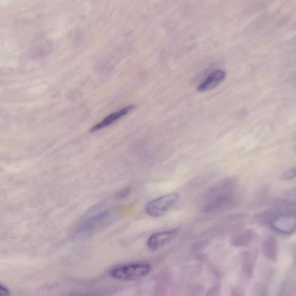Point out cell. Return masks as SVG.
Returning a JSON list of instances; mask_svg holds the SVG:
<instances>
[{
    "label": "cell",
    "instance_id": "cell-12",
    "mask_svg": "<svg viewBox=\"0 0 296 296\" xmlns=\"http://www.w3.org/2000/svg\"><path fill=\"white\" fill-rule=\"evenodd\" d=\"M295 169H290L286 171L282 174L281 179L283 181H291L295 178Z\"/></svg>",
    "mask_w": 296,
    "mask_h": 296
},
{
    "label": "cell",
    "instance_id": "cell-17",
    "mask_svg": "<svg viewBox=\"0 0 296 296\" xmlns=\"http://www.w3.org/2000/svg\"><path fill=\"white\" fill-rule=\"evenodd\" d=\"M12 0H0V6L7 5Z\"/></svg>",
    "mask_w": 296,
    "mask_h": 296
},
{
    "label": "cell",
    "instance_id": "cell-9",
    "mask_svg": "<svg viewBox=\"0 0 296 296\" xmlns=\"http://www.w3.org/2000/svg\"><path fill=\"white\" fill-rule=\"evenodd\" d=\"M258 255V250L256 248L249 250L245 253L243 271L246 277L248 278L252 277Z\"/></svg>",
    "mask_w": 296,
    "mask_h": 296
},
{
    "label": "cell",
    "instance_id": "cell-1",
    "mask_svg": "<svg viewBox=\"0 0 296 296\" xmlns=\"http://www.w3.org/2000/svg\"><path fill=\"white\" fill-rule=\"evenodd\" d=\"M151 270V266L148 262H139L118 266L112 269L110 274L118 280L133 281L148 276Z\"/></svg>",
    "mask_w": 296,
    "mask_h": 296
},
{
    "label": "cell",
    "instance_id": "cell-16",
    "mask_svg": "<svg viewBox=\"0 0 296 296\" xmlns=\"http://www.w3.org/2000/svg\"><path fill=\"white\" fill-rule=\"evenodd\" d=\"M8 294V290L6 287L0 285V295H6Z\"/></svg>",
    "mask_w": 296,
    "mask_h": 296
},
{
    "label": "cell",
    "instance_id": "cell-13",
    "mask_svg": "<svg viewBox=\"0 0 296 296\" xmlns=\"http://www.w3.org/2000/svg\"><path fill=\"white\" fill-rule=\"evenodd\" d=\"M130 192L131 189L129 188V187H126V188L119 191V192L115 195V198L117 199H123L130 194Z\"/></svg>",
    "mask_w": 296,
    "mask_h": 296
},
{
    "label": "cell",
    "instance_id": "cell-7",
    "mask_svg": "<svg viewBox=\"0 0 296 296\" xmlns=\"http://www.w3.org/2000/svg\"><path fill=\"white\" fill-rule=\"evenodd\" d=\"M226 76V73L224 70H216L199 85L198 90L200 92H204L214 89L224 81Z\"/></svg>",
    "mask_w": 296,
    "mask_h": 296
},
{
    "label": "cell",
    "instance_id": "cell-11",
    "mask_svg": "<svg viewBox=\"0 0 296 296\" xmlns=\"http://www.w3.org/2000/svg\"><path fill=\"white\" fill-rule=\"evenodd\" d=\"M256 237L255 233L252 229H248L237 235L233 239L232 244L237 247H246L252 244Z\"/></svg>",
    "mask_w": 296,
    "mask_h": 296
},
{
    "label": "cell",
    "instance_id": "cell-2",
    "mask_svg": "<svg viewBox=\"0 0 296 296\" xmlns=\"http://www.w3.org/2000/svg\"><path fill=\"white\" fill-rule=\"evenodd\" d=\"M180 198L179 193L167 194L148 202L145 206V211L152 217H159L172 208Z\"/></svg>",
    "mask_w": 296,
    "mask_h": 296
},
{
    "label": "cell",
    "instance_id": "cell-4",
    "mask_svg": "<svg viewBox=\"0 0 296 296\" xmlns=\"http://www.w3.org/2000/svg\"><path fill=\"white\" fill-rule=\"evenodd\" d=\"M110 218V212L105 211L91 216L79 224L76 231L78 235H90L107 223Z\"/></svg>",
    "mask_w": 296,
    "mask_h": 296
},
{
    "label": "cell",
    "instance_id": "cell-14",
    "mask_svg": "<svg viewBox=\"0 0 296 296\" xmlns=\"http://www.w3.org/2000/svg\"><path fill=\"white\" fill-rule=\"evenodd\" d=\"M208 244L209 243H208V241L200 242V243L194 244L193 248L195 250H201L207 247Z\"/></svg>",
    "mask_w": 296,
    "mask_h": 296
},
{
    "label": "cell",
    "instance_id": "cell-8",
    "mask_svg": "<svg viewBox=\"0 0 296 296\" xmlns=\"http://www.w3.org/2000/svg\"><path fill=\"white\" fill-rule=\"evenodd\" d=\"M134 108L133 106H130L123 108V109L120 111L115 112V113L112 114L109 116H108L105 119L103 120L102 122L95 124L92 128L90 130L91 132H95L100 129H102L106 127L109 125L114 123L116 120H118L120 118L123 117V116L126 115L128 112H130L133 108Z\"/></svg>",
    "mask_w": 296,
    "mask_h": 296
},
{
    "label": "cell",
    "instance_id": "cell-3",
    "mask_svg": "<svg viewBox=\"0 0 296 296\" xmlns=\"http://www.w3.org/2000/svg\"><path fill=\"white\" fill-rule=\"evenodd\" d=\"M269 223L274 231L281 234H292L295 231L296 216L292 213L279 215L271 219Z\"/></svg>",
    "mask_w": 296,
    "mask_h": 296
},
{
    "label": "cell",
    "instance_id": "cell-15",
    "mask_svg": "<svg viewBox=\"0 0 296 296\" xmlns=\"http://www.w3.org/2000/svg\"><path fill=\"white\" fill-rule=\"evenodd\" d=\"M219 292V287L215 286L208 290L206 294L208 295H218L220 294Z\"/></svg>",
    "mask_w": 296,
    "mask_h": 296
},
{
    "label": "cell",
    "instance_id": "cell-10",
    "mask_svg": "<svg viewBox=\"0 0 296 296\" xmlns=\"http://www.w3.org/2000/svg\"><path fill=\"white\" fill-rule=\"evenodd\" d=\"M262 253L269 259L276 261L278 258V244L274 237L267 239L262 245Z\"/></svg>",
    "mask_w": 296,
    "mask_h": 296
},
{
    "label": "cell",
    "instance_id": "cell-6",
    "mask_svg": "<svg viewBox=\"0 0 296 296\" xmlns=\"http://www.w3.org/2000/svg\"><path fill=\"white\" fill-rule=\"evenodd\" d=\"M233 201V193L216 195L207 199V202L204 206L203 211L204 212L221 211L230 206Z\"/></svg>",
    "mask_w": 296,
    "mask_h": 296
},
{
    "label": "cell",
    "instance_id": "cell-5",
    "mask_svg": "<svg viewBox=\"0 0 296 296\" xmlns=\"http://www.w3.org/2000/svg\"><path fill=\"white\" fill-rule=\"evenodd\" d=\"M178 229L154 233L149 237L147 247L150 251H155L173 241L178 235Z\"/></svg>",
    "mask_w": 296,
    "mask_h": 296
}]
</instances>
